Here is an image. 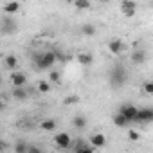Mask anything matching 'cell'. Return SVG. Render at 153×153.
Segmentation results:
<instances>
[{
    "mask_svg": "<svg viewBox=\"0 0 153 153\" xmlns=\"http://www.w3.org/2000/svg\"><path fill=\"white\" fill-rule=\"evenodd\" d=\"M108 81H110V87L112 88H121L126 85L128 81V70L123 67V65H115L112 67L110 74H108Z\"/></svg>",
    "mask_w": 153,
    "mask_h": 153,
    "instance_id": "cell-1",
    "label": "cell"
},
{
    "mask_svg": "<svg viewBox=\"0 0 153 153\" xmlns=\"http://www.w3.org/2000/svg\"><path fill=\"white\" fill-rule=\"evenodd\" d=\"M33 59H34V63H36V67L40 70H45V68L54 67V63H56L58 58H56V52L51 51V52H36L33 56Z\"/></svg>",
    "mask_w": 153,
    "mask_h": 153,
    "instance_id": "cell-2",
    "label": "cell"
},
{
    "mask_svg": "<svg viewBox=\"0 0 153 153\" xmlns=\"http://www.w3.org/2000/svg\"><path fill=\"white\" fill-rule=\"evenodd\" d=\"M135 123H140V124L153 123V108H139V114H137Z\"/></svg>",
    "mask_w": 153,
    "mask_h": 153,
    "instance_id": "cell-3",
    "label": "cell"
},
{
    "mask_svg": "<svg viewBox=\"0 0 153 153\" xmlns=\"http://www.w3.org/2000/svg\"><path fill=\"white\" fill-rule=\"evenodd\" d=\"M121 9H123V15H124V16L131 18V16L137 13V4H135V0H123Z\"/></svg>",
    "mask_w": 153,
    "mask_h": 153,
    "instance_id": "cell-4",
    "label": "cell"
},
{
    "mask_svg": "<svg viewBox=\"0 0 153 153\" xmlns=\"http://www.w3.org/2000/svg\"><path fill=\"white\" fill-rule=\"evenodd\" d=\"M70 142H72V139H70V135L65 133V131H61V133H58V135L54 137V144H56L58 148H61V149L70 148Z\"/></svg>",
    "mask_w": 153,
    "mask_h": 153,
    "instance_id": "cell-5",
    "label": "cell"
},
{
    "mask_svg": "<svg viewBox=\"0 0 153 153\" xmlns=\"http://www.w3.org/2000/svg\"><path fill=\"white\" fill-rule=\"evenodd\" d=\"M119 112H121V114H124V115L130 119V123H135L137 114H139V108H137V106H133V105H123V106L119 108Z\"/></svg>",
    "mask_w": 153,
    "mask_h": 153,
    "instance_id": "cell-6",
    "label": "cell"
},
{
    "mask_svg": "<svg viewBox=\"0 0 153 153\" xmlns=\"http://www.w3.org/2000/svg\"><path fill=\"white\" fill-rule=\"evenodd\" d=\"M9 81H11L13 87H25V83H27V76H25L24 72H15V70H13Z\"/></svg>",
    "mask_w": 153,
    "mask_h": 153,
    "instance_id": "cell-7",
    "label": "cell"
},
{
    "mask_svg": "<svg viewBox=\"0 0 153 153\" xmlns=\"http://www.w3.org/2000/svg\"><path fill=\"white\" fill-rule=\"evenodd\" d=\"M108 51H110L112 54H123V51H124V43H123L121 40L114 38V40L108 42Z\"/></svg>",
    "mask_w": 153,
    "mask_h": 153,
    "instance_id": "cell-8",
    "label": "cell"
},
{
    "mask_svg": "<svg viewBox=\"0 0 153 153\" xmlns=\"http://www.w3.org/2000/svg\"><path fill=\"white\" fill-rule=\"evenodd\" d=\"M78 61L83 67H90L94 63V56H92V52H79L78 54Z\"/></svg>",
    "mask_w": 153,
    "mask_h": 153,
    "instance_id": "cell-9",
    "label": "cell"
},
{
    "mask_svg": "<svg viewBox=\"0 0 153 153\" xmlns=\"http://www.w3.org/2000/svg\"><path fill=\"white\" fill-rule=\"evenodd\" d=\"M114 124L117 126V128H126L128 124H130V119L124 115V114H121V112H117L115 115H114Z\"/></svg>",
    "mask_w": 153,
    "mask_h": 153,
    "instance_id": "cell-10",
    "label": "cell"
},
{
    "mask_svg": "<svg viewBox=\"0 0 153 153\" xmlns=\"http://www.w3.org/2000/svg\"><path fill=\"white\" fill-rule=\"evenodd\" d=\"M144 61H146V51L139 49V51H133V52H131V63H135V65H142Z\"/></svg>",
    "mask_w": 153,
    "mask_h": 153,
    "instance_id": "cell-11",
    "label": "cell"
},
{
    "mask_svg": "<svg viewBox=\"0 0 153 153\" xmlns=\"http://www.w3.org/2000/svg\"><path fill=\"white\" fill-rule=\"evenodd\" d=\"M90 144L96 148H103L106 144V137L103 133H94V135H90Z\"/></svg>",
    "mask_w": 153,
    "mask_h": 153,
    "instance_id": "cell-12",
    "label": "cell"
},
{
    "mask_svg": "<svg viewBox=\"0 0 153 153\" xmlns=\"http://www.w3.org/2000/svg\"><path fill=\"white\" fill-rule=\"evenodd\" d=\"M4 63H6V68H7V70H15V68L18 67V58H16L15 54H9V56H6Z\"/></svg>",
    "mask_w": 153,
    "mask_h": 153,
    "instance_id": "cell-13",
    "label": "cell"
},
{
    "mask_svg": "<svg viewBox=\"0 0 153 153\" xmlns=\"http://www.w3.org/2000/svg\"><path fill=\"white\" fill-rule=\"evenodd\" d=\"M4 11H6L7 15H15V13L20 11V4L16 2V0H13V2H7V4L4 6Z\"/></svg>",
    "mask_w": 153,
    "mask_h": 153,
    "instance_id": "cell-14",
    "label": "cell"
},
{
    "mask_svg": "<svg viewBox=\"0 0 153 153\" xmlns=\"http://www.w3.org/2000/svg\"><path fill=\"white\" fill-rule=\"evenodd\" d=\"M27 96H29V92H27L24 87H13V97H15V99H20V101H22V99H25Z\"/></svg>",
    "mask_w": 153,
    "mask_h": 153,
    "instance_id": "cell-15",
    "label": "cell"
},
{
    "mask_svg": "<svg viewBox=\"0 0 153 153\" xmlns=\"http://www.w3.org/2000/svg\"><path fill=\"white\" fill-rule=\"evenodd\" d=\"M72 124H74V128L81 130V128L87 126V117L85 115H76V117H72Z\"/></svg>",
    "mask_w": 153,
    "mask_h": 153,
    "instance_id": "cell-16",
    "label": "cell"
},
{
    "mask_svg": "<svg viewBox=\"0 0 153 153\" xmlns=\"http://www.w3.org/2000/svg\"><path fill=\"white\" fill-rule=\"evenodd\" d=\"M15 31H16L15 22H13V20H4V24H2V33H4V34H9V33H15Z\"/></svg>",
    "mask_w": 153,
    "mask_h": 153,
    "instance_id": "cell-17",
    "label": "cell"
},
{
    "mask_svg": "<svg viewBox=\"0 0 153 153\" xmlns=\"http://www.w3.org/2000/svg\"><path fill=\"white\" fill-rule=\"evenodd\" d=\"M94 149H96V146H87L83 142H79V144L74 146V151H78V153H92Z\"/></svg>",
    "mask_w": 153,
    "mask_h": 153,
    "instance_id": "cell-18",
    "label": "cell"
},
{
    "mask_svg": "<svg viewBox=\"0 0 153 153\" xmlns=\"http://www.w3.org/2000/svg\"><path fill=\"white\" fill-rule=\"evenodd\" d=\"M74 6L79 11H87V9H90V0H74Z\"/></svg>",
    "mask_w": 153,
    "mask_h": 153,
    "instance_id": "cell-19",
    "label": "cell"
},
{
    "mask_svg": "<svg viewBox=\"0 0 153 153\" xmlns=\"http://www.w3.org/2000/svg\"><path fill=\"white\" fill-rule=\"evenodd\" d=\"M42 130H45V131H52L54 128H56V121L54 119H45V121H42Z\"/></svg>",
    "mask_w": 153,
    "mask_h": 153,
    "instance_id": "cell-20",
    "label": "cell"
},
{
    "mask_svg": "<svg viewBox=\"0 0 153 153\" xmlns=\"http://www.w3.org/2000/svg\"><path fill=\"white\" fill-rule=\"evenodd\" d=\"M81 33H83L85 36H94V34H96V27H94L92 24H85V25L81 27Z\"/></svg>",
    "mask_w": 153,
    "mask_h": 153,
    "instance_id": "cell-21",
    "label": "cell"
},
{
    "mask_svg": "<svg viewBox=\"0 0 153 153\" xmlns=\"http://www.w3.org/2000/svg\"><path fill=\"white\" fill-rule=\"evenodd\" d=\"M51 90V85L47 83V81H40L38 83V92H42V94H47Z\"/></svg>",
    "mask_w": 153,
    "mask_h": 153,
    "instance_id": "cell-22",
    "label": "cell"
},
{
    "mask_svg": "<svg viewBox=\"0 0 153 153\" xmlns=\"http://www.w3.org/2000/svg\"><path fill=\"white\" fill-rule=\"evenodd\" d=\"M142 92H144V94H153V81H144Z\"/></svg>",
    "mask_w": 153,
    "mask_h": 153,
    "instance_id": "cell-23",
    "label": "cell"
},
{
    "mask_svg": "<svg viewBox=\"0 0 153 153\" xmlns=\"http://www.w3.org/2000/svg\"><path fill=\"white\" fill-rule=\"evenodd\" d=\"M49 79H51L52 83H59L61 76H59V72H58V70H52V72H51V76H49Z\"/></svg>",
    "mask_w": 153,
    "mask_h": 153,
    "instance_id": "cell-24",
    "label": "cell"
},
{
    "mask_svg": "<svg viewBox=\"0 0 153 153\" xmlns=\"http://www.w3.org/2000/svg\"><path fill=\"white\" fill-rule=\"evenodd\" d=\"M128 137H130V140H139V133H137V131H133V130H130V131H128Z\"/></svg>",
    "mask_w": 153,
    "mask_h": 153,
    "instance_id": "cell-25",
    "label": "cell"
},
{
    "mask_svg": "<svg viewBox=\"0 0 153 153\" xmlns=\"http://www.w3.org/2000/svg\"><path fill=\"white\" fill-rule=\"evenodd\" d=\"M74 103H78V96H72V97L65 99V105H74Z\"/></svg>",
    "mask_w": 153,
    "mask_h": 153,
    "instance_id": "cell-26",
    "label": "cell"
},
{
    "mask_svg": "<svg viewBox=\"0 0 153 153\" xmlns=\"http://www.w3.org/2000/svg\"><path fill=\"white\" fill-rule=\"evenodd\" d=\"M99 2H103V4H106V2H110V0H99Z\"/></svg>",
    "mask_w": 153,
    "mask_h": 153,
    "instance_id": "cell-27",
    "label": "cell"
}]
</instances>
